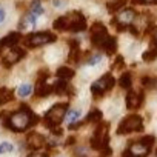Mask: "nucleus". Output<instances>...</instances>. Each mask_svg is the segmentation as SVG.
I'll use <instances>...</instances> for the list:
<instances>
[{"label": "nucleus", "instance_id": "nucleus-29", "mask_svg": "<svg viewBox=\"0 0 157 157\" xmlns=\"http://www.w3.org/2000/svg\"><path fill=\"white\" fill-rule=\"evenodd\" d=\"M78 116H80V111H77V109L69 111V114H68V123H74L78 119Z\"/></svg>", "mask_w": 157, "mask_h": 157}, {"label": "nucleus", "instance_id": "nucleus-17", "mask_svg": "<svg viewBox=\"0 0 157 157\" xmlns=\"http://www.w3.org/2000/svg\"><path fill=\"white\" fill-rule=\"evenodd\" d=\"M69 62H74V63H78L80 62V48H78V42L77 40H71L69 42Z\"/></svg>", "mask_w": 157, "mask_h": 157}, {"label": "nucleus", "instance_id": "nucleus-11", "mask_svg": "<svg viewBox=\"0 0 157 157\" xmlns=\"http://www.w3.org/2000/svg\"><path fill=\"white\" fill-rule=\"evenodd\" d=\"M48 75H49V72L46 69L40 71V75H39L37 83H36V96L45 97V96H48V94H51L54 91V85L52 86L48 85Z\"/></svg>", "mask_w": 157, "mask_h": 157}, {"label": "nucleus", "instance_id": "nucleus-16", "mask_svg": "<svg viewBox=\"0 0 157 157\" xmlns=\"http://www.w3.org/2000/svg\"><path fill=\"white\" fill-rule=\"evenodd\" d=\"M19 40H20V34L19 33H11L6 37L0 39V49L2 48H13L19 43Z\"/></svg>", "mask_w": 157, "mask_h": 157}, {"label": "nucleus", "instance_id": "nucleus-35", "mask_svg": "<svg viewBox=\"0 0 157 157\" xmlns=\"http://www.w3.org/2000/svg\"><path fill=\"white\" fill-rule=\"evenodd\" d=\"M155 152H157V149H155Z\"/></svg>", "mask_w": 157, "mask_h": 157}, {"label": "nucleus", "instance_id": "nucleus-14", "mask_svg": "<svg viewBox=\"0 0 157 157\" xmlns=\"http://www.w3.org/2000/svg\"><path fill=\"white\" fill-rule=\"evenodd\" d=\"M26 143L33 149H40V148H43L46 145V139L42 134H39V132H29L28 137H26Z\"/></svg>", "mask_w": 157, "mask_h": 157}, {"label": "nucleus", "instance_id": "nucleus-13", "mask_svg": "<svg viewBox=\"0 0 157 157\" xmlns=\"http://www.w3.org/2000/svg\"><path fill=\"white\" fill-rule=\"evenodd\" d=\"M143 103V93L129 91L126 96V106L128 109H139Z\"/></svg>", "mask_w": 157, "mask_h": 157}, {"label": "nucleus", "instance_id": "nucleus-31", "mask_svg": "<svg viewBox=\"0 0 157 157\" xmlns=\"http://www.w3.org/2000/svg\"><path fill=\"white\" fill-rule=\"evenodd\" d=\"M28 157H48V154H46V152H42V151H37V149H36V151H34V152H31Z\"/></svg>", "mask_w": 157, "mask_h": 157}, {"label": "nucleus", "instance_id": "nucleus-25", "mask_svg": "<svg viewBox=\"0 0 157 157\" xmlns=\"http://www.w3.org/2000/svg\"><path fill=\"white\" fill-rule=\"evenodd\" d=\"M31 91H33L31 85L25 83V85H20V86H19V90H17V94H19L20 97H26V96H29V94H31Z\"/></svg>", "mask_w": 157, "mask_h": 157}, {"label": "nucleus", "instance_id": "nucleus-27", "mask_svg": "<svg viewBox=\"0 0 157 157\" xmlns=\"http://www.w3.org/2000/svg\"><path fill=\"white\" fill-rule=\"evenodd\" d=\"M142 83L145 85V88H157V78H151V77H143Z\"/></svg>", "mask_w": 157, "mask_h": 157}, {"label": "nucleus", "instance_id": "nucleus-15", "mask_svg": "<svg viewBox=\"0 0 157 157\" xmlns=\"http://www.w3.org/2000/svg\"><path fill=\"white\" fill-rule=\"evenodd\" d=\"M157 57V33L152 36L151 39V43H149V49H146L142 56V59L145 62H152L154 59Z\"/></svg>", "mask_w": 157, "mask_h": 157}, {"label": "nucleus", "instance_id": "nucleus-1", "mask_svg": "<svg viewBox=\"0 0 157 157\" xmlns=\"http://www.w3.org/2000/svg\"><path fill=\"white\" fill-rule=\"evenodd\" d=\"M2 119H3V125L6 128H10L11 131H16V132L26 131L29 126H33L39 122V116H36L31 111V108L26 106V105H22L14 113L2 114Z\"/></svg>", "mask_w": 157, "mask_h": 157}, {"label": "nucleus", "instance_id": "nucleus-4", "mask_svg": "<svg viewBox=\"0 0 157 157\" xmlns=\"http://www.w3.org/2000/svg\"><path fill=\"white\" fill-rule=\"evenodd\" d=\"M154 142H155V139L152 136H146L134 143H129V146L123 151L122 157H146L149 154Z\"/></svg>", "mask_w": 157, "mask_h": 157}, {"label": "nucleus", "instance_id": "nucleus-18", "mask_svg": "<svg viewBox=\"0 0 157 157\" xmlns=\"http://www.w3.org/2000/svg\"><path fill=\"white\" fill-rule=\"evenodd\" d=\"M14 97V91L10 88H0V105H5L11 102Z\"/></svg>", "mask_w": 157, "mask_h": 157}, {"label": "nucleus", "instance_id": "nucleus-20", "mask_svg": "<svg viewBox=\"0 0 157 157\" xmlns=\"http://www.w3.org/2000/svg\"><path fill=\"white\" fill-rule=\"evenodd\" d=\"M74 69L68 68V66H62L57 69V77L59 78H63V80H68V78H72L74 77Z\"/></svg>", "mask_w": 157, "mask_h": 157}, {"label": "nucleus", "instance_id": "nucleus-32", "mask_svg": "<svg viewBox=\"0 0 157 157\" xmlns=\"http://www.w3.org/2000/svg\"><path fill=\"white\" fill-rule=\"evenodd\" d=\"M134 3H142V5H146V3H157V0H132Z\"/></svg>", "mask_w": 157, "mask_h": 157}, {"label": "nucleus", "instance_id": "nucleus-6", "mask_svg": "<svg viewBox=\"0 0 157 157\" xmlns=\"http://www.w3.org/2000/svg\"><path fill=\"white\" fill-rule=\"evenodd\" d=\"M57 37L56 34L52 33H48V31H42V33H33V34H28L23 40L25 46L28 48H37V46H43V45H48V43H52L56 42Z\"/></svg>", "mask_w": 157, "mask_h": 157}, {"label": "nucleus", "instance_id": "nucleus-3", "mask_svg": "<svg viewBox=\"0 0 157 157\" xmlns=\"http://www.w3.org/2000/svg\"><path fill=\"white\" fill-rule=\"evenodd\" d=\"M68 113V103H56L46 114H45V125L52 131L54 136H62V128L60 122L66 117Z\"/></svg>", "mask_w": 157, "mask_h": 157}, {"label": "nucleus", "instance_id": "nucleus-10", "mask_svg": "<svg viewBox=\"0 0 157 157\" xmlns=\"http://www.w3.org/2000/svg\"><path fill=\"white\" fill-rule=\"evenodd\" d=\"M116 80L111 74H105L103 77H100L99 80H96L91 86V93L94 97H102L106 91H109L113 86H114Z\"/></svg>", "mask_w": 157, "mask_h": 157}, {"label": "nucleus", "instance_id": "nucleus-19", "mask_svg": "<svg viewBox=\"0 0 157 157\" xmlns=\"http://www.w3.org/2000/svg\"><path fill=\"white\" fill-rule=\"evenodd\" d=\"M126 2H128V0H108V2H106L108 11L109 13H116V11L122 10V6H125Z\"/></svg>", "mask_w": 157, "mask_h": 157}, {"label": "nucleus", "instance_id": "nucleus-21", "mask_svg": "<svg viewBox=\"0 0 157 157\" xmlns=\"http://www.w3.org/2000/svg\"><path fill=\"white\" fill-rule=\"evenodd\" d=\"M100 120H102V111H100V109H93V111L86 116V119H85L83 123H97V122H100Z\"/></svg>", "mask_w": 157, "mask_h": 157}, {"label": "nucleus", "instance_id": "nucleus-22", "mask_svg": "<svg viewBox=\"0 0 157 157\" xmlns=\"http://www.w3.org/2000/svg\"><path fill=\"white\" fill-rule=\"evenodd\" d=\"M119 85H120L123 90H129V88L132 86V78H131V74H129V72L122 74V77L119 78Z\"/></svg>", "mask_w": 157, "mask_h": 157}, {"label": "nucleus", "instance_id": "nucleus-2", "mask_svg": "<svg viewBox=\"0 0 157 157\" xmlns=\"http://www.w3.org/2000/svg\"><path fill=\"white\" fill-rule=\"evenodd\" d=\"M54 29L57 31H72V33H80L86 29V19L80 11H72L66 16L59 17L54 22Z\"/></svg>", "mask_w": 157, "mask_h": 157}, {"label": "nucleus", "instance_id": "nucleus-26", "mask_svg": "<svg viewBox=\"0 0 157 157\" xmlns=\"http://www.w3.org/2000/svg\"><path fill=\"white\" fill-rule=\"evenodd\" d=\"M31 13H34L36 16H42L43 14V8H42V5H40V2H39V0H34V2H33V5H31V10H29Z\"/></svg>", "mask_w": 157, "mask_h": 157}, {"label": "nucleus", "instance_id": "nucleus-33", "mask_svg": "<svg viewBox=\"0 0 157 157\" xmlns=\"http://www.w3.org/2000/svg\"><path fill=\"white\" fill-rule=\"evenodd\" d=\"M120 65L123 66V57H122V56H119V57L116 59V65H114V68H117V66H120Z\"/></svg>", "mask_w": 157, "mask_h": 157}, {"label": "nucleus", "instance_id": "nucleus-30", "mask_svg": "<svg viewBox=\"0 0 157 157\" xmlns=\"http://www.w3.org/2000/svg\"><path fill=\"white\" fill-rule=\"evenodd\" d=\"M100 60H102V56H100V54H94V56L90 57L85 63H86V65H96V63H99Z\"/></svg>", "mask_w": 157, "mask_h": 157}, {"label": "nucleus", "instance_id": "nucleus-34", "mask_svg": "<svg viewBox=\"0 0 157 157\" xmlns=\"http://www.w3.org/2000/svg\"><path fill=\"white\" fill-rule=\"evenodd\" d=\"M3 20H5V10L0 8V23H2Z\"/></svg>", "mask_w": 157, "mask_h": 157}, {"label": "nucleus", "instance_id": "nucleus-12", "mask_svg": "<svg viewBox=\"0 0 157 157\" xmlns=\"http://www.w3.org/2000/svg\"><path fill=\"white\" fill-rule=\"evenodd\" d=\"M25 51L23 49H20V48H16V46H13V48H10V51L2 57V65L5 66V68H11L13 65H16L20 59H23L25 57Z\"/></svg>", "mask_w": 157, "mask_h": 157}, {"label": "nucleus", "instance_id": "nucleus-23", "mask_svg": "<svg viewBox=\"0 0 157 157\" xmlns=\"http://www.w3.org/2000/svg\"><path fill=\"white\" fill-rule=\"evenodd\" d=\"M103 49H105L106 54H114L116 49H117V40H116V37H109V40L106 42V45H105Z\"/></svg>", "mask_w": 157, "mask_h": 157}, {"label": "nucleus", "instance_id": "nucleus-24", "mask_svg": "<svg viewBox=\"0 0 157 157\" xmlns=\"http://www.w3.org/2000/svg\"><path fill=\"white\" fill-rule=\"evenodd\" d=\"M66 91H68V83H66V80L60 78V82H57V83L54 85V93H57V94H65Z\"/></svg>", "mask_w": 157, "mask_h": 157}, {"label": "nucleus", "instance_id": "nucleus-28", "mask_svg": "<svg viewBox=\"0 0 157 157\" xmlns=\"http://www.w3.org/2000/svg\"><path fill=\"white\" fill-rule=\"evenodd\" d=\"M14 149V146L10 143V142H3L0 143V154H5V152H11Z\"/></svg>", "mask_w": 157, "mask_h": 157}, {"label": "nucleus", "instance_id": "nucleus-5", "mask_svg": "<svg viewBox=\"0 0 157 157\" xmlns=\"http://www.w3.org/2000/svg\"><path fill=\"white\" fill-rule=\"evenodd\" d=\"M106 146H109V123L100 122L91 137V148L100 152Z\"/></svg>", "mask_w": 157, "mask_h": 157}, {"label": "nucleus", "instance_id": "nucleus-7", "mask_svg": "<svg viewBox=\"0 0 157 157\" xmlns=\"http://www.w3.org/2000/svg\"><path fill=\"white\" fill-rule=\"evenodd\" d=\"M140 131H143V120L137 114L126 116L117 128V134H129V132H140Z\"/></svg>", "mask_w": 157, "mask_h": 157}, {"label": "nucleus", "instance_id": "nucleus-9", "mask_svg": "<svg viewBox=\"0 0 157 157\" xmlns=\"http://www.w3.org/2000/svg\"><path fill=\"white\" fill-rule=\"evenodd\" d=\"M136 17H137L136 11L131 10V8H128V10L120 11V13L113 19V25H116V28H117L119 31H125V29L131 28V25L134 23Z\"/></svg>", "mask_w": 157, "mask_h": 157}, {"label": "nucleus", "instance_id": "nucleus-8", "mask_svg": "<svg viewBox=\"0 0 157 157\" xmlns=\"http://www.w3.org/2000/svg\"><path fill=\"white\" fill-rule=\"evenodd\" d=\"M109 37L111 36L108 34V29H106V26L103 23L96 22L93 25V28H91V42H93V45L96 48L103 49L105 45H106V42L109 40Z\"/></svg>", "mask_w": 157, "mask_h": 157}]
</instances>
